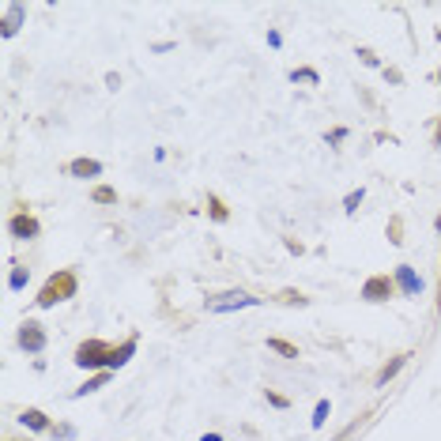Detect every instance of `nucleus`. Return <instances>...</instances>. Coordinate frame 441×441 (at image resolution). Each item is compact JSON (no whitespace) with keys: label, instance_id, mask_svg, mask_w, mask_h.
Wrapping results in <instances>:
<instances>
[{"label":"nucleus","instance_id":"nucleus-10","mask_svg":"<svg viewBox=\"0 0 441 441\" xmlns=\"http://www.w3.org/2000/svg\"><path fill=\"white\" fill-rule=\"evenodd\" d=\"M19 19H23V4H8L4 8V38H12L19 30Z\"/></svg>","mask_w":441,"mask_h":441},{"label":"nucleus","instance_id":"nucleus-20","mask_svg":"<svg viewBox=\"0 0 441 441\" xmlns=\"http://www.w3.org/2000/svg\"><path fill=\"white\" fill-rule=\"evenodd\" d=\"M268 400H272L275 407H286V396H279V392H268Z\"/></svg>","mask_w":441,"mask_h":441},{"label":"nucleus","instance_id":"nucleus-3","mask_svg":"<svg viewBox=\"0 0 441 441\" xmlns=\"http://www.w3.org/2000/svg\"><path fill=\"white\" fill-rule=\"evenodd\" d=\"M246 306H257V298L246 291H226V294H215L207 298V310L212 313H230V310H246Z\"/></svg>","mask_w":441,"mask_h":441},{"label":"nucleus","instance_id":"nucleus-21","mask_svg":"<svg viewBox=\"0 0 441 441\" xmlns=\"http://www.w3.org/2000/svg\"><path fill=\"white\" fill-rule=\"evenodd\" d=\"M434 143H437V147H441V125L434 128Z\"/></svg>","mask_w":441,"mask_h":441},{"label":"nucleus","instance_id":"nucleus-23","mask_svg":"<svg viewBox=\"0 0 441 441\" xmlns=\"http://www.w3.org/2000/svg\"><path fill=\"white\" fill-rule=\"evenodd\" d=\"M437 83H441V72H437Z\"/></svg>","mask_w":441,"mask_h":441},{"label":"nucleus","instance_id":"nucleus-13","mask_svg":"<svg viewBox=\"0 0 441 441\" xmlns=\"http://www.w3.org/2000/svg\"><path fill=\"white\" fill-rule=\"evenodd\" d=\"M207 215H212L215 223H226V215H230V212H226V204L219 200V196H207Z\"/></svg>","mask_w":441,"mask_h":441},{"label":"nucleus","instance_id":"nucleus-19","mask_svg":"<svg viewBox=\"0 0 441 441\" xmlns=\"http://www.w3.org/2000/svg\"><path fill=\"white\" fill-rule=\"evenodd\" d=\"M23 283H27V268H16V275H12V286L19 291V286H23Z\"/></svg>","mask_w":441,"mask_h":441},{"label":"nucleus","instance_id":"nucleus-2","mask_svg":"<svg viewBox=\"0 0 441 441\" xmlns=\"http://www.w3.org/2000/svg\"><path fill=\"white\" fill-rule=\"evenodd\" d=\"M72 294H75V272L61 268V272H53L49 279L38 286V306L46 310V306H57L64 298H72Z\"/></svg>","mask_w":441,"mask_h":441},{"label":"nucleus","instance_id":"nucleus-15","mask_svg":"<svg viewBox=\"0 0 441 441\" xmlns=\"http://www.w3.org/2000/svg\"><path fill=\"white\" fill-rule=\"evenodd\" d=\"M95 200H98V204H114V200H117V193H114V189H106V185H98V189H95Z\"/></svg>","mask_w":441,"mask_h":441},{"label":"nucleus","instance_id":"nucleus-1","mask_svg":"<svg viewBox=\"0 0 441 441\" xmlns=\"http://www.w3.org/2000/svg\"><path fill=\"white\" fill-rule=\"evenodd\" d=\"M132 351H136V344H121V347H109L106 339H83L80 347H75V362L87 370H117L125 366V362L132 358Z\"/></svg>","mask_w":441,"mask_h":441},{"label":"nucleus","instance_id":"nucleus-11","mask_svg":"<svg viewBox=\"0 0 441 441\" xmlns=\"http://www.w3.org/2000/svg\"><path fill=\"white\" fill-rule=\"evenodd\" d=\"M404 358H407V355H396V358L389 362V366H385V370L377 373V385H389V381L396 377V373H400V370H404Z\"/></svg>","mask_w":441,"mask_h":441},{"label":"nucleus","instance_id":"nucleus-22","mask_svg":"<svg viewBox=\"0 0 441 441\" xmlns=\"http://www.w3.org/2000/svg\"><path fill=\"white\" fill-rule=\"evenodd\" d=\"M437 313H441V283H437Z\"/></svg>","mask_w":441,"mask_h":441},{"label":"nucleus","instance_id":"nucleus-12","mask_svg":"<svg viewBox=\"0 0 441 441\" xmlns=\"http://www.w3.org/2000/svg\"><path fill=\"white\" fill-rule=\"evenodd\" d=\"M268 347L275 351V355H283V358H298V347L286 344V339H279V336H272V339H268Z\"/></svg>","mask_w":441,"mask_h":441},{"label":"nucleus","instance_id":"nucleus-4","mask_svg":"<svg viewBox=\"0 0 441 441\" xmlns=\"http://www.w3.org/2000/svg\"><path fill=\"white\" fill-rule=\"evenodd\" d=\"M19 347L30 351V355L42 351V347H46V328H42L38 321H23V325H19Z\"/></svg>","mask_w":441,"mask_h":441},{"label":"nucleus","instance_id":"nucleus-8","mask_svg":"<svg viewBox=\"0 0 441 441\" xmlns=\"http://www.w3.org/2000/svg\"><path fill=\"white\" fill-rule=\"evenodd\" d=\"M396 283L404 286V294H418V291H423V279H418V275L407 268V264H400V272H396Z\"/></svg>","mask_w":441,"mask_h":441},{"label":"nucleus","instance_id":"nucleus-16","mask_svg":"<svg viewBox=\"0 0 441 441\" xmlns=\"http://www.w3.org/2000/svg\"><path fill=\"white\" fill-rule=\"evenodd\" d=\"M325 418H328V400H321V404H317V411H313V426H321Z\"/></svg>","mask_w":441,"mask_h":441},{"label":"nucleus","instance_id":"nucleus-9","mask_svg":"<svg viewBox=\"0 0 441 441\" xmlns=\"http://www.w3.org/2000/svg\"><path fill=\"white\" fill-rule=\"evenodd\" d=\"M19 423L30 430H49V415L38 411V407H27V411H19Z\"/></svg>","mask_w":441,"mask_h":441},{"label":"nucleus","instance_id":"nucleus-7","mask_svg":"<svg viewBox=\"0 0 441 441\" xmlns=\"http://www.w3.org/2000/svg\"><path fill=\"white\" fill-rule=\"evenodd\" d=\"M68 174H72V178H98V174H102V162H98V159H72Z\"/></svg>","mask_w":441,"mask_h":441},{"label":"nucleus","instance_id":"nucleus-6","mask_svg":"<svg viewBox=\"0 0 441 441\" xmlns=\"http://www.w3.org/2000/svg\"><path fill=\"white\" fill-rule=\"evenodd\" d=\"M8 230H12V238H38V219L35 215H23V212H19V215H12V223H8Z\"/></svg>","mask_w":441,"mask_h":441},{"label":"nucleus","instance_id":"nucleus-5","mask_svg":"<svg viewBox=\"0 0 441 441\" xmlns=\"http://www.w3.org/2000/svg\"><path fill=\"white\" fill-rule=\"evenodd\" d=\"M362 298H366V302L392 298V279H389V275H373V279H366V286H362Z\"/></svg>","mask_w":441,"mask_h":441},{"label":"nucleus","instance_id":"nucleus-14","mask_svg":"<svg viewBox=\"0 0 441 441\" xmlns=\"http://www.w3.org/2000/svg\"><path fill=\"white\" fill-rule=\"evenodd\" d=\"M109 381V370H102L98 373V377H91L87 385H80V389H75V396H87V392H95V389H102V385Z\"/></svg>","mask_w":441,"mask_h":441},{"label":"nucleus","instance_id":"nucleus-18","mask_svg":"<svg viewBox=\"0 0 441 441\" xmlns=\"http://www.w3.org/2000/svg\"><path fill=\"white\" fill-rule=\"evenodd\" d=\"M358 204H362V189H355V193H351L344 207H347V212H355V207H358Z\"/></svg>","mask_w":441,"mask_h":441},{"label":"nucleus","instance_id":"nucleus-17","mask_svg":"<svg viewBox=\"0 0 441 441\" xmlns=\"http://www.w3.org/2000/svg\"><path fill=\"white\" fill-rule=\"evenodd\" d=\"M291 80H310V83H317V72H313V68H298Z\"/></svg>","mask_w":441,"mask_h":441}]
</instances>
